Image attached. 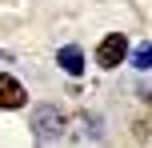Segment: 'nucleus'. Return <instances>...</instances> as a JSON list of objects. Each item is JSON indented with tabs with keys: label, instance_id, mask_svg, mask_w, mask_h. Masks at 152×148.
Returning <instances> with one entry per match:
<instances>
[{
	"label": "nucleus",
	"instance_id": "4",
	"mask_svg": "<svg viewBox=\"0 0 152 148\" xmlns=\"http://www.w3.org/2000/svg\"><path fill=\"white\" fill-rule=\"evenodd\" d=\"M56 64H60L68 76H80V72H84V52H80L76 44H64L60 52H56Z\"/></svg>",
	"mask_w": 152,
	"mask_h": 148
},
{
	"label": "nucleus",
	"instance_id": "1",
	"mask_svg": "<svg viewBox=\"0 0 152 148\" xmlns=\"http://www.w3.org/2000/svg\"><path fill=\"white\" fill-rule=\"evenodd\" d=\"M124 56H128V36H124V32H108V36L100 40V48H96V64L100 68H116Z\"/></svg>",
	"mask_w": 152,
	"mask_h": 148
},
{
	"label": "nucleus",
	"instance_id": "2",
	"mask_svg": "<svg viewBox=\"0 0 152 148\" xmlns=\"http://www.w3.org/2000/svg\"><path fill=\"white\" fill-rule=\"evenodd\" d=\"M32 128H36V136H40V140H52V136H60L64 116L52 108V104H44V108H36V112H32Z\"/></svg>",
	"mask_w": 152,
	"mask_h": 148
},
{
	"label": "nucleus",
	"instance_id": "3",
	"mask_svg": "<svg viewBox=\"0 0 152 148\" xmlns=\"http://www.w3.org/2000/svg\"><path fill=\"white\" fill-rule=\"evenodd\" d=\"M24 100H28L24 84L8 72H0V108H24Z\"/></svg>",
	"mask_w": 152,
	"mask_h": 148
},
{
	"label": "nucleus",
	"instance_id": "5",
	"mask_svg": "<svg viewBox=\"0 0 152 148\" xmlns=\"http://www.w3.org/2000/svg\"><path fill=\"white\" fill-rule=\"evenodd\" d=\"M132 64H136L140 72H148V68H152V44H144V48H136V56H132Z\"/></svg>",
	"mask_w": 152,
	"mask_h": 148
}]
</instances>
